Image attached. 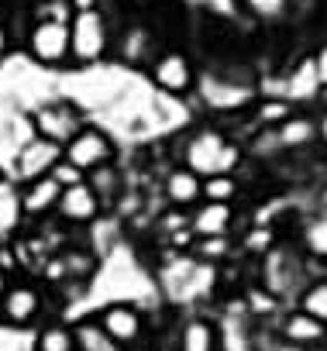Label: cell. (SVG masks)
Wrapping results in <instances>:
<instances>
[{
    "label": "cell",
    "mask_w": 327,
    "mask_h": 351,
    "mask_svg": "<svg viewBox=\"0 0 327 351\" xmlns=\"http://www.w3.org/2000/svg\"><path fill=\"white\" fill-rule=\"evenodd\" d=\"M62 162V145H56V141H45V138H32L28 145H21L18 152H14V158H11V169H14V176L11 180L14 183H35V180H42V176H52V169Z\"/></svg>",
    "instance_id": "5b68a950"
},
{
    "label": "cell",
    "mask_w": 327,
    "mask_h": 351,
    "mask_svg": "<svg viewBox=\"0 0 327 351\" xmlns=\"http://www.w3.org/2000/svg\"><path fill=\"white\" fill-rule=\"evenodd\" d=\"M86 186L93 190V197L100 204L117 200V193H121V172H117V165L107 162V165H97L93 172H86Z\"/></svg>",
    "instance_id": "2e32d148"
},
{
    "label": "cell",
    "mask_w": 327,
    "mask_h": 351,
    "mask_svg": "<svg viewBox=\"0 0 327 351\" xmlns=\"http://www.w3.org/2000/svg\"><path fill=\"white\" fill-rule=\"evenodd\" d=\"M100 330L114 341V344H131L141 334V313L128 303H114L100 313Z\"/></svg>",
    "instance_id": "30bf717a"
},
{
    "label": "cell",
    "mask_w": 327,
    "mask_h": 351,
    "mask_svg": "<svg viewBox=\"0 0 327 351\" xmlns=\"http://www.w3.org/2000/svg\"><path fill=\"white\" fill-rule=\"evenodd\" d=\"M11 49H14V38H11V28H8L4 14H0V62L11 56Z\"/></svg>",
    "instance_id": "83f0119b"
},
{
    "label": "cell",
    "mask_w": 327,
    "mask_h": 351,
    "mask_svg": "<svg viewBox=\"0 0 327 351\" xmlns=\"http://www.w3.org/2000/svg\"><path fill=\"white\" fill-rule=\"evenodd\" d=\"M204 197L210 204H228L234 197V180L231 176H210V180H204Z\"/></svg>",
    "instance_id": "603a6c76"
},
{
    "label": "cell",
    "mask_w": 327,
    "mask_h": 351,
    "mask_svg": "<svg viewBox=\"0 0 327 351\" xmlns=\"http://www.w3.org/2000/svg\"><path fill=\"white\" fill-rule=\"evenodd\" d=\"M35 351H76V334L66 324H49L38 330Z\"/></svg>",
    "instance_id": "d6986e66"
},
{
    "label": "cell",
    "mask_w": 327,
    "mask_h": 351,
    "mask_svg": "<svg viewBox=\"0 0 327 351\" xmlns=\"http://www.w3.org/2000/svg\"><path fill=\"white\" fill-rule=\"evenodd\" d=\"M166 197L176 204V207H193L200 197H204V180L197 172H190L186 165L183 169H173L169 180H166Z\"/></svg>",
    "instance_id": "5bb4252c"
},
{
    "label": "cell",
    "mask_w": 327,
    "mask_h": 351,
    "mask_svg": "<svg viewBox=\"0 0 327 351\" xmlns=\"http://www.w3.org/2000/svg\"><path fill=\"white\" fill-rule=\"evenodd\" d=\"M262 121H265V124H276V121L282 124V121H286V104H282V100L262 104Z\"/></svg>",
    "instance_id": "4316f807"
},
{
    "label": "cell",
    "mask_w": 327,
    "mask_h": 351,
    "mask_svg": "<svg viewBox=\"0 0 327 351\" xmlns=\"http://www.w3.org/2000/svg\"><path fill=\"white\" fill-rule=\"evenodd\" d=\"M200 252H204L207 258H214V255H224V238H207Z\"/></svg>",
    "instance_id": "f1b7e54d"
},
{
    "label": "cell",
    "mask_w": 327,
    "mask_h": 351,
    "mask_svg": "<svg viewBox=\"0 0 327 351\" xmlns=\"http://www.w3.org/2000/svg\"><path fill=\"white\" fill-rule=\"evenodd\" d=\"M324 334H327V324H320L317 317H310V313H303V310L289 313L286 324H282V337H286V344L317 348V344L324 341Z\"/></svg>",
    "instance_id": "4fadbf2b"
},
{
    "label": "cell",
    "mask_w": 327,
    "mask_h": 351,
    "mask_svg": "<svg viewBox=\"0 0 327 351\" xmlns=\"http://www.w3.org/2000/svg\"><path fill=\"white\" fill-rule=\"evenodd\" d=\"M73 334H76V348H80V351H117V348H121V344H114V341L100 330V324H83V327H76Z\"/></svg>",
    "instance_id": "ffe728a7"
},
{
    "label": "cell",
    "mask_w": 327,
    "mask_h": 351,
    "mask_svg": "<svg viewBox=\"0 0 327 351\" xmlns=\"http://www.w3.org/2000/svg\"><path fill=\"white\" fill-rule=\"evenodd\" d=\"M25 56L42 69L69 66V21L66 18H32L21 38Z\"/></svg>",
    "instance_id": "7a4b0ae2"
},
{
    "label": "cell",
    "mask_w": 327,
    "mask_h": 351,
    "mask_svg": "<svg viewBox=\"0 0 327 351\" xmlns=\"http://www.w3.org/2000/svg\"><path fill=\"white\" fill-rule=\"evenodd\" d=\"M148 42H152V38H148V32H145L141 25H134V28H124V45H121V49H124V59H128V62H138V59H145V52H141V49H145Z\"/></svg>",
    "instance_id": "cb8c5ba5"
},
{
    "label": "cell",
    "mask_w": 327,
    "mask_h": 351,
    "mask_svg": "<svg viewBox=\"0 0 327 351\" xmlns=\"http://www.w3.org/2000/svg\"><path fill=\"white\" fill-rule=\"evenodd\" d=\"M110 45H114V28L97 4L76 8L69 14V66H97L107 59Z\"/></svg>",
    "instance_id": "6da1fadb"
},
{
    "label": "cell",
    "mask_w": 327,
    "mask_h": 351,
    "mask_svg": "<svg viewBox=\"0 0 327 351\" xmlns=\"http://www.w3.org/2000/svg\"><path fill=\"white\" fill-rule=\"evenodd\" d=\"M62 158L86 176V172H93L97 165H107V162L114 158V141H110L104 131H97V128H83V131L62 148Z\"/></svg>",
    "instance_id": "8992f818"
},
{
    "label": "cell",
    "mask_w": 327,
    "mask_h": 351,
    "mask_svg": "<svg viewBox=\"0 0 327 351\" xmlns=\"http://www.w3.org/2000/svg\"><path fill=\"white\" fill-rule=\"evenodd\" d=\"M62 197V186L52 180V176H42L35 183H25L21 186V207H25V217H45L56 210Z\"/></svg>",
    "instance_id": "7c38bea8"
},
{
    "label": "cell",
    "mask_w": 327,
    "mask_h": 351,
    "mask_svg": "<svg viewBox=\"0 0 327 351\" xmlns=\"http://www.w3.org/2000/svg\"><path fill=\"white\" fill-rule=\"evenodd\" d=\"M152 80L166 93H190L193 83H197V73H193V62L183 52H162L152 62Z\"/></svg>",
    "instance_id": "ba28073f"
},
{
    "label": "cell",
    "mask_w": 327,
    "mask_h": 351,
    "mask_svg": "<svg viewBox=\"0 0 327 351\" xmlns=\"http://www.w3.org/2000/svg\"><path fill=\"white\" fill-rule=\"evenodd\" d=\"M317 134H324V141H327V114L320 117V124H317Z\"/></svg>",
    "instance_id": "1f68e13d"
},
{
    "label": "cell",
    "mask_w": 327,
    "mask_h": 351,
    "mask_svg": "<svg viewBox=\"0 0 327 351\" xmlns=\"http://www.w3.org/2000/svg\"><path fill=\"white\" fill-rule=\"evenodd\" d=\"M56 214H59L62 221H69V224H86V221H93V217L100 214V200L93 197V190H90L86 180H83V183L62 190V197H59V204H56Z\"/></svg>",
    "instance_id": "9c48e42d"
},
{
    "label": "cell",
    "mask_w": 327,
    "mask_h": 351,
    "mask_svg": "<svg viewBox=\"0 0 327 351\" xmlns=\"http://www.w3.org/2000/svg\"><path fill=\"white\" fill-rule=\"evenodd\" d=\"M25 207H21V183L11 176H0V241H11L21 231Z\"/></svg>",
    "instance_id": "8fae6325"
},
{
    "label": "cell",
    "mask_w": 327,
    "mask_h": 351,
    "mask_svg": "<svg viewBox=\"0 0 327 351\" xmlns=\"http://www.w3.org/2000/svg\"><path fill=\"white\" fill-rule=\"evenodd\" d=\"M238 162V148L221 134V131H197L190 141H186V169L197 172L200 180H210V176H231Z\"/></svg>",
    "instance_id": "3957f363"
},
{
    "label": "cell",
    "mask_w": 327,
    "mask_h": 351,
    "mask_svg": "<svg viewBox=\"0 0 327 351\" xmlns=\"http://www.w3.org/2000/svg\"><path fill=\"white\" fill-rule=\"evenodd\" d=\"M241 8L258 21H279L289 11V0H241Z\"/></svg>",
    "instance_id": "7402d4cb"
},
{
    "label": "cell",
    "mask_w": 327,
    "mask_h": 351,
    "mask_svg": "<svg viewBox=\"0 0 327 351\" xmlns=\"http://www.w3.org/2000/svg\"><path fill=\"white\" fill-rule=\"evenodd\" d=\"M8 282H11V279H8L4 265H0V300H4V293H8Z\"/></svg>",
    "instance_id": "f546056e"
},
{
    "label": "cell",
    "mask_w": 327,
    "mask_h": 351,
    "mask_svg": "<svg viewBox=\"0 0 327 351\" xmlns=\"http://www.w3.org/2000/svg\"><path fill=\"white\" fill-rule=\"evenodd\" d=\"M42 313V293L35 282H8V293L4 300H0V320H4L8 327H28L35 324Z\"/></svg>",
    "instance_id": "52a82bcc"
},
{
    "label": "cell",
    "mask_w": 327,
    "mask_h": 351,
    "mask_svg": "<svg viewBox=\"0 0 327 351\" xmlns=\"http://www.w3.org/2000/svg\"><path fill=\"white\" fill-rule=\"evenodd\" d=\"M324 204H327V190H324Z\"/></svg>",
    "instance_id": "836d02e7"
},
{
    "label": "cell",
    "mask_w": 327,
    "mask_h": 351,
    "mask_svg": "<svg viewBox=\"0 0 327 351\" xmlns=\"http://www.w3.org/2000/svg\"><path fill=\"white\" fill-rule=\"evenodd\" d=\"M162 351H180V348H162Z\"/></svg>",
    "instance_id": "d6a6232c"
},
{
    "label": "cell",
    "mask_w": 327,
    "mask_h": 351,
    "mask_svg": "<svg viewBox=\"0 0 327 351\" xmlns=\"http://www.w3.org/2000/svg\"><path fill=\"white\" fill-rule=\"evenodd\" d=\"M279 351H317V348H300V344H279Z\"/></svg>",
    "instance_id": "4dcf8cb0"
},
{
    "label": "cell",
    "mask_w": 327,
    "mask_h": 351,
    "mask_svg": "<svg viewBox=\"0 0 327 351\" xmlns=\"http://www.w3.org/2000/svg\"><path fill=\"white\" fill-rule=\"evenodd\" d=\"M317 138V124L310 117H286L276 131V141L282 148H306Z\"/></svg>",
    "instance_id": "e0dca14e"
},
{
    "label": "cell",
    "mask_w": 327,
    "mask_h": 351,
    "mask_svg": "<svg viewBox=\"0 0 327 351\" xmlns=\"http://www.w3.org/2000/svg\"><path fill=\"white\" fill-rule=\"evenodd\" d=\"M231 204H204L197 214H193V231L200 238H224L228 228H231Z\"/></svg>",
    "instance_id": "9a60e30c"
},
{
    "label": "cell",
    "mask_w": 327,
    "mask_h": 351,
    "mask_svg": "<svg viewBox=\"0 0 327 351\" xmlns=\"http://www.w3.org/2000/svg\"><path fill=\"white\" fill-rule=\"evenodd\" d=\"M310 62H313V73H317V83L320 86H327V42L310 56Z\"/></svg>",
    "instance_id": "484cf974"
},
{
    "label": "cell",
    "mask_w": 327,
    "mask_h": 351,
    "mask_svg": "<svg viewBox=\"0 0 327 351\" xmlns=\"http://www.w3.org/2000/svg\"><path fill=\"white\" fill-rule=\"evenodd\" d=\"M217 348V334L207 320H190L180 334V351H214Z\"/></svg>",
    "instance_id": "ac0fdd59"
},
{
    "label": "cell",
    "mask_w": 327,
    "mask_h": 351,
    "mask_svg": "<svg viewBox=\"0 0 327 351\" xmlns=\"http://www.w3.org/2000/svg\"><path fill=\"white\" fill-rule=\"evenodd\" d=\"M32 124H35V134L45 138V141H56V145H69L86 124H83V114L76 104L69 100H45L32 110Z\"/></svg>",
    "instance_id": "277c9868"
},
{
    "label": "cell",
    "mask_w": 327,
    "mask_h": 351,
    "mask_svg": "<svg viewBox=\"0 0 327 351\" xmlns=\"http://www.w3.org/2000/svg\"><path fill=\"white\" fill-rule=\"evenodd\" d=\"M52 180H56V183H59V186L66 190V186H76V183H83L86 176H83V172H80L76 165H69V162L62 158V162H59V165L52 169Z\"/></svg>",
    "instance_id": "d4e9b609"
},
{
    "label": "cell",
    "mask_w": 327,
    "mask_h": 351,
    "mask_svg": "<svg viewBox=\"0 0 327 351\" xmlns=\"http://www.w3.org/2000/svg\"><path fill=\"white\" fill-rule=\"evenodd\" d=\"M300 310H303V313H310V317H317L320 324H327V279L313 282V286L303 293Z\"/></svg>",
    "instance_id": "44dd1931"
}]
</instances>
